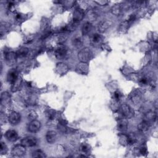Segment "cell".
I'll use <instances>...</instances> for the list:
<instances>
[{
    "instance_id": "obj_33",
    "label": "cell",
    "mask_w": 158,
    "mask_h": 158,
    "mask_svg": "<svg viewBox=\"0 0 158 158\" xmlns=\"http://www.w3.org/2000/svg\"><path fill=\"white\" fill-rule=\"evenodd\" d=\"M81 150L83 152H85V153H87V152H88L89 150V146L88 145L86 144V143H83L82 145H81Z\"/></svg>"
},
{
    "instance_id": "obj_5",
    "label": "cell",
    "mask_w": 158,
    "mask_h": 158,
    "mask_svg": "<svg viewBox=\"0 0 158 158\" xmlns=\"http://www.w3.org/2000/svg\"><path fill=\"white\" fill-rule=\"evenodd\" d=\"M67 54V49L64 46H60L56 50L55 56L59 60L64 59Z\"/></svg>"
},
{
    "instance_id": "obj_28",
    "label": "cell",
    "mask_w": 158,
    "mask_h": 158,
    "mask_svg": "<svg viewBox=\"0 0 158 158\" xmlns=\"http://www.w3.org/2000/svg\"><path fill=\"white\" fill-rule=\"evenodd\" d=\"M72 44L73 46L77 47V48H80V46H82V44H83V41H82V38L79 37L74 38L72 41Z\"/></svg>"
},
{
    "instance_id": "obj_11",
    "label": "cell",
    "mask_w": 158,
    "mask_h": 158,
    "mask_svg": "<svg viewBox=\"0 0 158 158\" xmlns=\"http://www.w3.org/2000/svg\"><path fill=\"white\" fill-rule=\"evenodd\" d=\"M112 22H110V20H105L102 21V22H100L98 24V30L99 31H101V32H104V31H107L109 28L110 26H111Z\"/></svg>"
},
{
    "instance_id": "obj_30",
    "label": "cell",
    "mask_w": 158,
    "mask_h": 158,
    "mask_svg": "<svg viewBox=\"0 0 158 158\" xmlns=\"http://www.w3.org/2000/svg\"><path fill=\"white\" fill-rule=\"evenodd\" d=\"M8 151V148L4 143L1 142V145H0V152H1V155L6 154Z\"/></svg>"
},
{
    "instance_id": "obj_36",
    "label": "cell",
    "mask_w": 158,
    "mask_h": 158,
    "mask_svg": "<svg viewBox=\"0 0 158 158\" xmlns=\"http://www.w3.org/2000/svg\"><path fill=\"white\" fill-rule=\"evenodd\" d=\"M120 98V94L119 92H115L114 93V98L117 100V101H119Z\"/></svg>"
},
{
    "instance_id": "obj_10",
    "label": "cell",
    "mask_w": 158,
    "mask_h": 158,
    "mask_svg": "<svg viewBox=\"0 0 158 158\" xmlns=\"http://www.w3.org/2000/svg\"><path fill=\"white\" fill-rule=\"evenodd\" d=\"M5 136L6 139L10 142H14L18 139V134L14 130H8L5 134Z\"/></svg>"
},
{
    "instance_id": "obj_22",
    "label": "cell",
    "mask_w": 158,
    "mask_h": 158,
    "mask_svg": "<svg viewBox=\"0 0 158 158\" xmlns=\"http://www.w3.org/2000/svg\"><path fill=\"white\" fill-rule=\"evenodd\" d=\"M129 24L130 23L128 22V21L126 20V21H124V22H122L120 24L119 30L121 33H125L127 31V30L129 29Z\"/></svg>"
},
{
    "instance_id": "obj_24",
    "label": "cell",
    "mask_w": 158,
    "mask_h": 158,
    "mask_svg": "<svg viewBox=\"0 0 158 158\" xmlns=\"http://www.w3.org/2000/svg\"><path fill=\"white\" fill-rule=\"evenodd\" d=\"M46 156L44 152L40 150H35L32 152V157H36V158H43L45 157Z\"/></svg>"
},
{
    "instance_id": "obj_23",
    "label": "cell",
    "mask_w": 158,
    "mask_h": 158,
    "mask_svg": "<svg viewBox=\"0 0 158 158\" xmlns=\"http://www.w3.org/2000/svg\"><path fill=\"white\" fill-rule=\"evenodd\" d=\"M29 50L27 48H21L17 52V56L19 57H24L29 53Z\"/></svg>"
},
{
    "instance_id": "obj_17",
    "label": "cell",
    "mask_w": 158,
    "mask_h": 158,
    "mask_svg": "<svg viewBox=\"0 0 158 158\" xmlns=\"http://www.w3.org/2000/svg\"><path fill=\"white\" fill-rule=\"evenodd\" d=\"M150 127V124L143 120L138 125V130L141 133H145L148 130Z\"/></svg>"
},
{
    "instance_id": "obj_26",
    "label": "cell",
    "mask_w": 158,
    "mask_h": 158,
    "mask_svg": "<svg viewBox=\"0 0 158 158\" xmlns=\"http://www.w3.org/2000/svg\"><path fill=\"white\" fill-rule=\"evenodd\" d=\"M136 141V139L134 135H129L127 136V145H132L135 143Z\"/></svg>"
},
{
    "instance_id": "obj_35",
    "label": "cell",
    "mask_w": 158,
    "mask_h": 158,
    "mask_svg": "<svg viewBox=\"0 0 158 158\" xmlns=\"http://www.w3.org/2000/svg\"><path fill=\"white\" fill-rule=\"evenodd\" d=\"M36 116H37V115H36V114L35 112H34V111L31 112V113H30L29 114V117L30 119L32 120H35V118L36 117Z\"/></svg>"
},
{
    "instance_id": "obj_8",
    "label": "cell",
    "mask_w": 158,
    "mask_h": 158,
    "mask_svg": "<svg viewBox=\"0 0 158 158\" xmlns=\"http://www.w3.org/2000/svg\"><path fill=\"white\" fill-rule=\"evenodd\" d=\"M17 57V54L14 52H8L5 56L7 64L9 66H13L16 61V59Z\"/></svg>"
},
{
    "instance_id": "obj_6",
    "label": "cell",
    "mask_w": 158,
    "mask_h": 158,
    "mask_svg": "<svg viewBox=\"0 0 158 158\" xmlns=\"http://www.w3.org/2000/svg\"><path fill=\"white\" fill-rule=\"evenodd\" d=\"M41 128V123L38 120H31V122L28 126V130L30 132L36 133L40 130Z\"/></svg>"
},
{
    "instance_id": "obj_38",
    "label": "cell",
    "mask_w": 158,
    "mask_h": 158,
    "mask_svg": "<svg viewBox=\"0 0 158 158\" xmlns=\"http://www.w3.org/2000/svg\"><path fill=\"white\" fill-rule=\"evenodd\" d=\"M15 19L17 20H20L22 19V15L20 14H17L16 15H15Z\"/></svg>"
},
{
    "instance_id": "obj_32",
    "label": "cell",
    "mask_w": 158,
    "mask_h": 158,
    "mask_svg": "<svg viewBox=\"0 0 158 158\" xmlns=\"http://www.w3.org/2000/svg\"><path fill=\"white\" fill-rule=\"evenodd\" d=\"M20 83H21L20 80L19 78H18L16 81H15L14 83H13V87H12V88L14 89L13 91H16L17 89L19 88V87H20Z\"/></svg>"
},
{
    "instance_id": "obj_7",
    "label": "cell",
    "mask_w": 158,
    "mask_h": 158,
    "mask_svg": "<svg viewBox=\"0 0 158 158\" xmlns=\"http://www.w3.org/2000/svg\"><path fill=\"white\" fill-rule=\"evenodd\" d=\"M20 115L17 112H12L9 115V122L13 125H17L20 121Z\"/></svg>"
},
{
    "instance_id": "obj_21",
    "label": "cell",
    "mask_w": 158,
    "mask_h": 158,
    "mask_svg": "<svg viewBox=\"0 0 158 158\" xmlns=\"http://www.w3.org/2000/svg\"><path fill=\"white\" fill-rule=\"evenodd\" d=\"M131 99L135 103H138L141 99V93L139 91H135L133 94H131Z\"/></svg>"
},
{
    "instance_id": "obj_2",
    "label": "cell",
    "mask_w": 158,
    "mask_h": 158,
    "mask_svg": "<svg viewBox=\"0 0 158 158\" xmlns=\"http://www.w3.org/2000/svg\"><path fill=\"white\" fill-rule=\"evenodd\" d=\"M120 113L125 119H130L134 116V111L129 105L127 104H123L120 108Z\"/></svg>"
},
{
    "instance_id": "obj_15",
    "label": "cell",
    "mask_w": 158,
    "mask_h": 158,
    "mask_svg": "<svg viewBox=\"0 0 158 158\" xmlns=\"http://www.w3.org/2000/svg\"><path fill=\"white\" fill-rule=\"evenodd\" d=\"M128 127V122L126 119H122L117 123V129L120 131H125Z\"/></svg>"
},
{
    "instance_id": "obj_31",
    "label": "cell",
    "mask_w": 158,
    "mask_h": 158,
    "mask_svg": "<svg viewBox=\"0 0 158 158\" xmlns=\"http://www.w3.org/2000/svg\"><path fill=\"white\" fill-rule=\"evenodd\" d=\"M66 40H67V36L65 35H60L59 36H57V43L60 45L64 43L66 41Z\"/></svg>"
},
{
    "instance_id": "obj_29",
    "label": "cell",
    "mask_w": 158,
    "mask_h": 158,
    "mask_svg": "<svg viewBox=\"0 0 158 158\" xmlns=\"http://www.w3.org/2000/svg\"><path fill=\"white\" fill-rule=\"evenodd\" d=\"M111 11L113 14L115 15H118L120 13V11H121V8L120 6V5L119 4L115 5L112 8Z\"/></svg>"
},
{
    "instance_id": "obj_13",
    "label": "cell",
    "mask_w": 158,
    "mask_h": 158,
    "mask_svg": "<svg viewBox=\"0 0 158 158\" xmlns=\"http://www.w3.org/2000/svg\"><path fill=\"white\" fill-rule=\"evenodd\" d=\"M8 81L12 84L18 79V72L16 70L12 69L9 71L7 76Z\"/></svg>"
},
{
    "instance_id": "obj_1",
    "label": "cell",
    "mask_w": 158,
    "mask_h": 158,
    "mask_svg": "<svg viewBox=\"0 0 158 158\" xmlns=\"http://www.w3.org/2000/svg\"><path fill=\"white\" fill-rule=\"evenodd\" d=\"M92 57V52L88 48H84L82 49L78 53V58L81 62L87 63Z\"/></svg>"
},
{
    "instance_id": "obj_14",
    "label": "cell",
    "mask_w": 158,
    "mask_h": 158,
    "mask_svg": "<svg viewBox=\"0 0 158 158\" xmlns=\"http://www.w3.org/2000/svg\"><path fill=\"white\" fill-rule=\"evenodd\" d=\"M102 41L101 36L98 34H94L90 38V43L93 46H96L101 43Z\"/></svg>"
},
{
    "instance_id": "obj_12",
    "label": "cell",
    "mask_w": 158,
    "mask_h": 158,
    "mask_svg": "<svg viewBox=\"0 0 158 158\" xmlns=\"http://www.w3.org/2000/svg\"><path fill=\"white\" fill-rule=\"evenodd\" d=\"M83 17H84L83 10L82 9L77 8L76 9L75 11L73 12V21L79 23V22L83 19Z\"/></svg>"
},
{
    "instance_id": "obj_9",
    "label": "cell",
    "mask_w": 158,
    "mask_h": 158,
    "mask_svg": "<svg viewBox=\"0 0 158 158\" xmlns=\"http://www.w3.org/2000/svg\"><path fill=\"white\" fill-rule=\"evenodd\" d=\"M57 138V134L55 131H48L46 134V140L48 143H54Z\"/></svg>"
},
{
    "instance_id": "obj_18",
    "label": "cell",
    "mask_w": 158,
    "mask_h": 158,
    "mask_svg": "<svg viewBox=\"0 0 158 158\" xmlns=\"http://www.w3.org/2000/svg\"><path fill=\"white\" fill-rule=\"evenodd\" d=\"M144 120L151 124V122H155L156 120V114L153 112H149L145 115Z\"/></svg>"
},
{
    "instance_id": "obj_3",
    "label": "cell",
    "mask_w": 158,
    "mask_h": 158,
    "mask_svg": "<svg viewBox=\"0 0 158 158\" xmlns=\"http://www.w3.org/2000/svg\"><path fill=\"white\" fill-rule=\"evenodd\" d=\"M26 147L23 146L22 145H16L13 148L11 151V155L13 157H22L25 155L26 152Z\"/></svg>"
},
{
    "instance_id": "obj_27",
    "label": "cell",
    "mask_w": 158,
    "mask_h": 158,
    "mask_svg": "<svg viewBox=\"0 0 158 158\" xmlns=\"http://www.w3.org/2000/svg\"><path fill=\"white\" fill-rule=\"evenodd\" d=\"M57 69L60 73H66L67 71L68 67L65 64L61 63V64H58V65L57 66Z\"/></svg>"
},
{
    "instance_id": "obj_34",
    "label": "cell",
    "mask_w": 158,
    "mask_h": 158,
    "mask_svg": "<svg viewBox=\"0 0 158 158\" xmlns=\"http://www.w3.org/2000/svg\"><path fill=\"white\" fill-rule=\"evenodd\" d=\"M140 152L142 155H146L148 153V151H147L146 146H141L140 149Z\"/></svg>"
},
{
    "instance_id": "obj_4",
    "label": "cell",
    "mask_w": 158,
    "mask_h": 158,
    "mask_svg": "<svg viewBox=\"0 0 158 158\" xmlns=\"http://www.w3.org/2000/svg\"><path fill=\"white\" fill-rule=\"evenodd\" d=\"M21 143L25 147H34L37 144V139L34 136H27L22 140Z\"/></svg>"
},
{
    "instance_id": "obj_16",
    "label": "cell",
    "mask_w": 158,
    "mask_h": 158,
    "mask_svg": "<svg viewBox=\"0 0 158 158\" xmlns=\"http://www.w3.org/2000/svg\"><path fill=\"white\" fill-rule=\"evenodd\" d=\"M76 69L78 73H82V74H86L88 72V66L87 65L86 63L81 62L80 64H78Z\"/></svg>"
},
{
    "instance_id": "obj_19",
    "label": "cell",
    "mask_w": 158,
    "mask_h": 158,
    "mask_svg": "<svg viewBox=\"0 0 158 158\" xmlns=\"http://www.w3.org/2000/svg\"><path fill=\"white\" fill-rule=\"evenodd\" d=\"M92 29V25L90 22H87L84 24L82 28V32L83 35H88Z\"/></svg>"
},
{
    "instance_id": "obj_25",
    "label": "cell",
    "mask_w": 158,
    "mask_h": 158,
    "mask_svg": "<svg viewBox=\"0 0 158 158\" xmlns=\"http://www.w3.org/2000/svg\"><path fill=\"white\" fill-rule=\"evenodd\" d=\"M46 117H48V120H53L55 118L56 116V111L52 109H48V110H46Z\"/></svg>"
},
{
    "instance_id": "obj_20",
    "label": "cell",
    "mask_w": 158,
    "mask_h": 158,
    "mask_svg": "<svg viewBox=\"0 0 158 158\" xmlns=\"http://www.w3.org/2000/svg\"><path fill=\"white\" fill-rule=\"evenodd\" d=\"M10 95L9 94L6 93V92H4L2 93L1 96V103L2 106H7L8 104H9L10 102Z\"/></svg>"
},
{
    "instance_id": "obj_37",
    "label": "cell",
    "mask_w": 158,
    "mask_h": 158,
    "mask_svg": "<svg viewBox=\"0 0 158 158\" xmlns=\"http://www.w3.org/2000/svg\"><path fill=\"white\" fill-rule=\"evenodd\" d=\"M140 82L142 85H145L147 83H148V80H147L146 78H142L140 80Z\"/></svg>"
}]
</instances>
